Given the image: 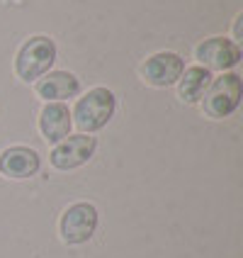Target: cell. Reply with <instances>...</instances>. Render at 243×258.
Segmentation results:
<instances>
[{
  "mask_svg": "<svg viewBox=\"0 0 243 258\" xmlns=\"http://www.w3.org/2000/svg\"><path fill=\"white\" fill-rule=\"evenodd\" d=\"M56 61V44L54 39L37 34L22 44V49L17 51L15 58V71L22 81H34L44 73H49V69Z\"/></svg>",
  "mask_w": 243,
  "mask_h": 258,
  "instance_id": "6da1fadb",
  "label": "cell"
},
{
  "mask_svg": "<svg viewBox=\"0 0 243 258\" xmlns=\"http://www.w3.org/2000/svg\"><path fill=\"white\" fill-rule=\"evenodd\" d=\"M115 115V95L107 88H93L75 105V124L83 132H98Z\"/></svg>",
  "mask_w": 243,
  "mask_h": 258,
  "instance_id": "7a4b0ae2",
  "label": "cell"
},
{
  "mask_svg": "<svg viewBox=\"0 0 243 258\" xmlns=\"http://www.w3.org/2000/svg\"><path fill=\"white\" fill-rule=\"evenodd\" d=\"M241 93H243V83L238 73H224L221 78H216L214 83L209 86V90L204 93V112L214 119L221 117H229L238 102H241Z\"/></svg>",
  "mask_w": 243,
  "mask_h": 258,
  "instance_id": "3957f363",
  "label": "cell"
},
{
  "mask_svg": "<svg viewBox=\"0 0 243 258\" xmlns=\"http://www.w3.org/2000/svg\"><path fill=\"white\" fill-rule=\"evenodd\" d=\"M98 227V210L93 202H75L71 205L61 222H58V231H61V239L68 246H78L86 244L88 239L95 234Z\"/></svg>",
  "mask_w": 243,
  "mask_h": 258,
  "instance_id": "277c9868",
  "label": "cell"
},
{
  "mask_svg": "<svg viewBox=\"0 0 243 258\" xmlns=\"http://www.w3.org/2000/svg\"><path fill=\"white\" fill-rule=\"evenodd\" d=\"M95 137H90V134H75V137H66L63 142H58L54 146V151H51V166L58 168V171H73V168H78V166H83L88 163L93 154H95Z\"/></svg>",
  "mask_w": 243,
  "mask_h": 258,
  "instance_id": "5b68a950",
  "label": "cell"
},
{
  "mask_svg": "<svg viewBox=\"0 0 243 258\" xmlns=\"http://www.w3.org/2000/svg\"><path fill=\"white\" fill-rule=\"evenodd\" d=\"M197 61L207 71H226L241 61V49L231 39L212 37V39H207L197 46Z\"/></svg>",
  "mask_w": 243,
  "mask_h": 258,
  "instance_id": "8992f818",
  "label": "cell"
},
{
  "mask_svg": "<svg viewBox=\"0 0 243 258\" xmlns=\"http://www.w3.org/2000/svg\"><path fill=\"white\" fill-rule=\"evenodd\" d=\"M185 71V63L183 58L173 51H160V54H153L148 58L146 63L141 66V73L146 78V83L156 88H166V86H173L180 76Z\"/></svg>",
  "mask_w": 243,
  "mask_h": 258,
  "instance_id": "52a82bcc",
  "label": "cell"
},
{
  "mask_svg": "<svg viewBox=\"0 0 243 258\" xmlns=\"http://www.w3.org/2000/svg\"><path fill=\"white\" fill-rule=\"evenodd\" d=\"M39 166H42L39 154L29 146H10L0 154V173L13 180H25L37 175Z\"/></svg>",
  "mask_w": 243,
  "mask_h": 258,
  "instance_id": "ba28073f",
  "label": "cell"
},
{
  "mask_svg": "<svg viewBox=\"0 0 243 258\" xmlns=\"http://www.w3.org/2000/svg\"><path fill=\"white\" fill-rule=\"evenodd\" d=\"M73 119H71V110L63 105V102H49L39 115V129L49 142H63L68 134H71Z\"/></svg>",
  "mask_w": 243,
  "mask_h": 258,
  "instance_id": "9c48e42d",
  "label": "cell"
},
{
  "mask_svg": "<svg viewBox=\"0 0 243 258\" xmlns=\"http://www.w3.org/2000/svg\"><path fill=\"white\" fill-rule=\"evenodd\" d=\"M80 90L78 78L68 71H51L44 73V78L37 81V95L44 100H63V98H75Z\"/></svg>",
  "mask_w": 243,
  "mask_h": 258,
  "instance_id": "30bf717a",
  "label": "cell"
},
{
  "mask_svg": "<svg viewBox=\"0 0 243 258\" xmlns=\"http://www.w3.org/2000/svg\"><path fill=\"white\" fill-rule=\"evenodd\" d=\"M178 95L185 102H197L207 93V88L212 83V73L202 66H192V69H185V73L178 78Z\"/></svg>",
  "mask_w": 243,
  "mask_h": 258,
  "instance_id": "8fae6325",
  "label": "cell"
},
{
  "mask_svg": "<svg viewBox=\"0 0 243 258\" xmlns=\"http://www.w3.org/2000/svg\"><path fill=\"white\" fill-rule=\"evenodd\" d=\"M241 22H243V15H238V17H236V27H233V32H236V39H241Z\"/></svg>",
  "mask_w": 243,
  "mask_h": 258,
  "instance_id": "7c38bea8",
  "label": "cell"
}]
</instances>
